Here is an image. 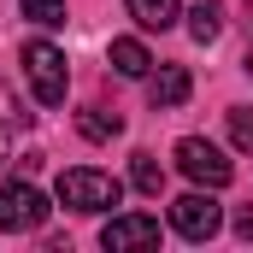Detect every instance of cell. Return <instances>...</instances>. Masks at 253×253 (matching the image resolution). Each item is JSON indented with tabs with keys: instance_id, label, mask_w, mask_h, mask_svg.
<instances>
[{
	"instance_id": "obj_11",
	"label": "cell",
	"mask_w": 253,
	"mask_h": 253,
	"mask_svg": "<svg viewBox=\"0 0 253 253\" xmlns=\"http://www.w3.org/2000/svg\"><path fill=\"white\" fill-rule=\"evenodd\" d=\"M77 129H83L88 141H112V135L124 129V118H118V112H106V106H88V112L77 118Z\"/></svg>"
},
{
	"instance_id": "obj_16",
	"label": "cell",
	"mask_w": 253,
	"mask_h": 253,
	"mask_svg": "<svg viewBox=\"0 0 253 253\" xmlns=\"http://www.w3.org/2000/svg\"><path fill=\"white\" fill-rule=\"evenodd\" d=\"M12 153V129H6V118H0V159Z\"/></svg>"
},
{
	"instance_id": "obj_10",
	"label": "cell",
	"mask_w": 253,
	"mask_h": 253,
	"mask_svg": "<svg viewBox=\"0 0 253 253\" xmlns=\"http://www.w3.org/2000/svg\"><path fill=\"white\" fill-rule=\"evenodd\" d=\"M218 30H224V0H194V12H189V36L206 47V42H218Z\"/></svg>"
},
{
	"instance_id": "obj_6",
	"label": "cell",
	"mask_w": 253,
	"mask_h": 253,
	"mask_svg": "<svg viewBox=\"0 0 253 253\" xmlns=\"http://www.w3.org/2000/svg\"><path fill=\"white\" fill-rule=\"evenodd\" d=\"M100 248L106 253H129V248H159V218L147 212H118L106 230H100Z\"/></svg>"
},
{
	"instance_id": "obj_7",
	"label": "cell",
	"mask_w": 253,
	"mask_h": 253,
	"mask_svg": "<svg viewBox=\"0 0 253 253\" xmlns=\"http://www.w3.org/2000/svg\"><path fill=\"white\" fill-rule=\"evenodd\" d=\"M189 71H183V65H165V71H159V77H153V71H147V100H153V106H159V112H165V106H183V100H189Z\"/></svg>"
},
{
	"instance_id": "obj_15",
	"label": "cell",
	"mask_w": 253,
	"mask_h": 253,
	"mask_svg": "<svg viewBox=\"0 0 253 253\" xmlns=\"http://www.w3.org/2000/svg\"><path fill=\"white\" fill-rule=\"evenodd\" d=\"M236 236H242V242H253V206H242V212H236Z\"/></svg>"
},
{
	"instance_id": "obj_17",
	"label": "cell",
	"mask_w": 253,
	"mask_h": 253,
	"mask_svg": "<svg viewBox=\"0 0 253 253\" xmlns=\"http://www.w3.org/2000/svg\"><path fill=\"white\" fill-rule=\"evenodd\" d=\"M242 65H248V77H253V47H248V59H242Z\"/></svg>"
},
{
	"instance_id": "obj_12",
	"label": "cell",
	"mask_w": 253,
	"mask_h": 253,
	"mask_svg": "<svg viewBox=\"0 0 253 253\" xmlns=\"http://www.w3.org/2000/svg\"><path fill=\"white\" fill-rule=\"evenodd\" d=\"M129 183H135L141 194H159V189H165V171H159V159H153V153H135V159H129Z\"/></svg>"
},
{
	"instance_id": "obj_1",
	"label": "cell",
	"mask_w": 253,
	"mask_h": 253,
	"mask_svg": "<svg viewBox=\"0 0 253 253\" xmlns=\"http://www.w3.org/2000/svg\"><path fill=\"white\" fill-rule=\"evenodd\" d=\"M118 200H124V183L106 171H88V165L59 171V206H71V212H112Z\"/></svg>"
},
{
	"instance_id": "obj_14",
	"label": "cell",
	"mask_w": 253,
	"mask_h": 253,
	"mask_svg": "<svg viewBox=\"0 0 253 253\" xmlns=\"http://www.w3.org/2000/svg\"><path fill=\"white\" fill-rule=\"evenodd\" d=\"M230 141H236L242 153H253V106H236V112H230Z\"/></svg>"
},
{
	"instance_id": "obj_5",
	"label": "cell",
	"mask_w": 253,
	"mask_h": 253,
	"mask_svg": "<svg viewBox=\"0 0 253 253\" xmlns=\"http://www.w3.org/2000/svg\"><path fill=\"white\" fill-rule=\"evenodd\" d=\"M171 230L183 242H212L224 230V206L212 194H183V200H171Z\"/></svg>"
},
{
	"instance_id": "obj_2",
	"label": "cell",
	"mask_w": 253,
	"mask_h": 253,
	"mask_svg": "<svg viewBox=\"0 0 253 253\" xmlns=\"http://www.w3.org/2000/svg\"><path fill=\"white\" fill-rule=\"evenodd\" d=\"M24 77H30V88H36V100L42 106H59L65 88H71V65L53 42H30L24 47Z\"/></svg>"
},
{
	"instance_id": "obj_13",
	"label": "cell",
	"mask_w": 253,
	"mask_h": 253,
	"mask_svg": "<svg viewBox=\"0 0 253 253\" xmlns=\"http://www.w3.org/2000/svg\"><path fill=\"white\" fill-rule=\"evenodd\" d=\"M24 18H36L42 30H59L65 24V0H24Z\"/></svg>"
},
{
	"instance_id": "obj_3",
	"label": "cell",
	"mask_w": 253,
	"mask_h": 253,
	"mask_svg": "<svg viewBox=\"0 0 253 253\" xmlns=\"http://www.w3.org/2000/svg\"><path fill=\"white\" fill-rule=\"evenodd\" d=\"M47 194L36 189V183H0V230L6 236H30V230H42L47 224Z\"/></svg>"
},
{
	"instance_id": "obj_4",
	"label": "cell",
	"mask_w": 253,
	"mask_h": 253,
	"mask_svg": "<svg viewBox=\"0 0 253 253\" xmlns=\"http://www.w3.org/2000/svg\"><path fill=\"white\" fill-rule=\"evenodd\" d=\"M177 171H183L189 183H200V189H224V183L236 177V165L224 159V147H212L206 135H183V141H177Z\"/></svg>"
},
{
	"instance_id": "obj_8",
	"label": "cell",
	"mask_w": 253,
	"mask_h": 253,
	"mask_svg": "<svg viewBox=\"0 0 253 253\" xmlns=\"http://www.w3.org/2000/svg\"><path fill=\"white\" fill-rule=\"evenodd\" d=\"M124 6H129V18L141 30H171L177 12H183V0H124Z\"/></svg>"
},
{
	"instance_id": "obj_9",
	"label": "cell",
	"mask_w": 253,
	"mask_h": 253,
	"mask_svg": "<svg viewBox=\"0 0 253 253\" xmlns=\"http://www.w3.org/2000/svg\"><path fill=\"white\" fill-rule=\"evenodd\" d=\"M112 71H118V77H147V71H153V53H147L135 36H118V42H112Z\"/></svg>"
}]
</instances>
